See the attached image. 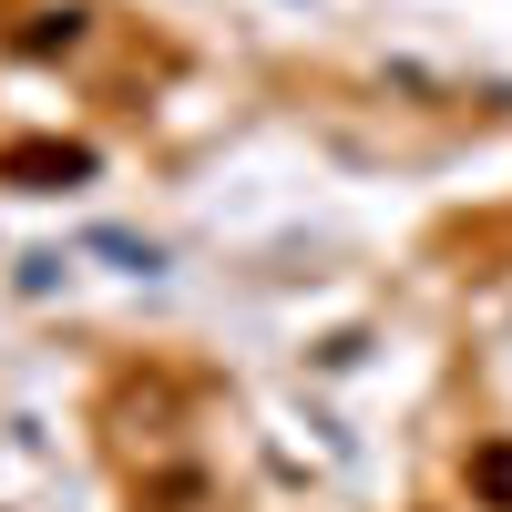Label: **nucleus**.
Instances as JSON below:
<instances>
[{"label": "nucleus", "instance_id": "f257e3e1", "mask_svg": "<svg viewBox=\"0 0 512 512\" xmlns=\"http://www.w3.org/2000/svg\"><path fill=\"white\" fill-rule=\"evenodd\" d=\"M93 175V154L82 144H52V134H31V144H0V185H31V195H52V185H82Z\"/></svg>", "mask_w": 512, "mask_h": 512}, {"label": "nucleus", "instance_id": "f03ea898", "mask_svg": "<svg viewBox=\"0 0 512 512\" xmlns=\"http://www.w3.org/2000/svg\"><path fill=\"white\" fill-rule=\"evenodd\" d=\"M461 482H472V502H482V512H512V431L472 441V461H461Z\"/></svg>", "mask_w": 512, "mask_h": 512}, {"label": "nucleus", "instance_id": "7ed1b4c3", "mask_svg": "<svg viewBox=\"0 0 512 512\" xmlns=\"http://www.w3.org/2000/svg\"><path fill=\"white\" fill-rule=\"evenodd\" d=\"M11 41H21V52H72V41H82V11H72V0H62V11H31Z\"/></svg>", "mask_w": 512, "mask_h": 512}]
</instances>
